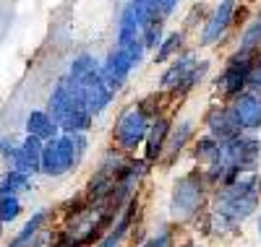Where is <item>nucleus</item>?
Here are the masks:
<instances>
[{"label":"nucleus","instance_id":"nucleus-16","mask_svg":"<svg viewBox=\"0 0 261 247\" xmlns=\"http://www.w3.org/2000/svg\"><path fill=\"white\" fill-rule=\"evenodd\" d=\"M193 128H196L193 120H183V122H178L175 128H170V136H167L165 151H162V156H160L165 164H172V162H175L178 156L183 153L186 143L193 138Z\"/></svg>","mask_w":261,"mask_h":247},{"label":"nucleus","instance_id":"nucleus-26","mask_svg":"<svg viewBox=\"0 0 261 247\" xmlns=\"http://www.w3.org/2000/svg\"><path fill=\"white\" fill-rule=\"evenodd\" d=\"M157 8H160V16H162V18H167V16L175 13L178 0H157Z\"/></svg>","mask_w":261,"mask_h":247},{"label":"nucleus","instance_id":"nucleus-20","mask_svg":"<svg viewBox=\"0 0 261 247\" xmlns=\"http://www.w3.org/2000/svg\"><path fill=\"white\" fill-rule=\"evenodd\" d=\"M220 148H222V141H217L214 136L204 133V136L196 141V148H193V156L199 164H212L217 156H220Z\"/></svg>","mask_w":261,"mask_h":247},{"label":"nucleus","instance_id":"nucleus-27","mask_svg":"<svg viewBox=\"0 0 261 247\" xmlns=\"http://www.w3.org/2000/svg\"><path fill=\"white\" fill-rule=\"evenodd\" d=\"M128 3H134V6H141V8H146V11H151V13H157V16H160L157 0H128ZM160 18H162V16H160Z\"/></svg>","mask_w":261,"mask_h":247},{"label":"nucleus","instance_id":"nucleus-3","mask_svg":"<svg viewBox=\"0 0 261 247\" xmlns=\"http://www.w3.org/2000/svg\"><path fill=\"white\" fill-rule=\"evenodd\" d=\"M86 153V133H60L58 138L45 141L42 146L39 174L63 177L79 167Z\"/></svg>","mask_w":261,"mask_h":247},{"label":"nucleus","instance_id":"nucleus-15","mask_svg":"<svg viewBox=\"0 0 261 247\" xmlns=\"http://www.w3.org/2000/svg\"><path fill=\"white\" fill-rule=\"evenodd\" d=\"M170 120L167 117H154L149 122V130H146V138H144V159L149 164L160 162V156L165 151V143H167V136H170Z\"/></svg>","mask_w":261,"mask_h":247},{"label":"nucleus","instance_id":"nucleus-17","mask_svg":"<svg viewBox=\"0 0 261 247\" xmlns=\"http://www.w3.org/2000/svg\"><path fill=\"white\" fill-rule=\"evenodd\" d=\"M24 130L29 133V136L39 138V141H53V138L60 136V128H58V122L53 120V115L47 109H32L27 115Z\"/></svg>","mask_w":261,"mask_h":247},{"label":"nucleus","instance_id":"nucleus-8","mask_svg":"<svg viewBox=\"0 0 261 247\" xmlns=\"http://www.w3.org/2000/svg\"><path fill=\"white\" fill-rule=\"evenodd\" d=\"M253 60H256V55L235 50L230 55V60L225 63L220 78H217V91H220L222 97H227V99H232L235 94H241L243 88H246V81H248Z\"/></svg>","mask_w":261,"mask_h":247},{"label":"nucleus","instance_id":"nucleus-9","mask_svg":"<svg viewBox=\"0 0 261 247\" xmlns=\"http://www.w3.org/2000/svg\"><path fill=\"white\" fill-rule=\"evenodd\" d=\"M136 65H134V60H130L118 44L107 52V57H105V63H99V76H102V81L113 88V91H118V88H123L125 86V81H128V76H130V71H134Z\"/></svg>","mask_w":261,"mask_h":247},{"label":"nucleus","instance_id":"nucleus-5","mask_svg":"<svg viewBox=\"0 0 261 247\" xmlns=\"http://www.w3.org/2000/svg\"><path fill=\"white\" fill-rule=\"evenodd\" d=\"M209 63H199L193 52L186 55H175L170 60L167 71L160 78V88L162 91H178V94H188L196 83H201V78L206 76Z\"/></svg>","mask_w":261,"mask_h":247},{"label":"nucleus","instance_id":"nucleus-24","mask_svg":"<svg viewBox=\"0 0 261 247\" xmlns=\"http://www.w3.org/2000/svg\"><path fill=\"white\" fill-rule=\"evenodd\" d=\"M21 216V200L18 195H0V221L11 224Z\"/></svg>","mask_w":261,"mask_h":247},{"label":"nucleus","instance_id":"nucleus-11","mask_svg":"<svg viewBox=\"0 0 261 247\" xmlns=\"http://www.w3.org/2000/svg\"><path fill=\"white\" fill-rule=\"evenodd\" d=\"M230 109L241 125V130H261V97L243 88L241 94H235L230 102Z\"/></svg>","mask_w":261,"mask_h":247},{"label":"nucleus","instance_id":"nucleus-18","mask_svg":"<svg viewBox=\"0 0 261 247\" xmlns=\"http://www.w3.org/2000/svg\"><path fill=\"white\" fill-rule=\"evenodd\" d=\"M94 73H99L97 57H92V55H79V57L71 63V68H68V73H65V78L73 81V83H81V81H86V78L94 76Z\"/></svg>","mask_w":261,"mask_h":247},{"label":"nucleus","instance_id":"nucleus-1","mask_svg":"<svg viewBox=\"0 0 261 247\" xmlns=\"http://www.w3.org/2000/svg\"><path fill=\"white\" fill-rule=\"evenodd\" d=\"M261 203V174L246 172L230 185L214 190V206L209 216V232L212 234H230L248 221Z\"/></svg>","mask_w":261,"mask_h":247},{"label":"nucleus","instance_id":"nucleus-19","mask_svg":"<svg viewBox=\"0 0 261 247\" xmlns=\"http://www.w3.org/2000/svg\"><path fill=\"white\" fill-rule=\"evenodd\" d=\"M32 188V174L18 172L11 167V172L3 174V182H0V195H18Z\"/></svg>","mask_w":261,"mask_h":247},{"label":"nucleus","instance_id":"nucleus-28","mask_svg":"<svg viewBox=\"0 0 261 247\" xmlns=\"http://www.w3.org/2000/svg\"><path fill=\"white\" fill-rule=\"evenodd\" d=\"M256 232H258V239H261V213H258V219H256Z\"/></svg>","mask_w":261,"mask_h":247},{"label":"nucleus","instance_id":"nucleus-4","mask_svg":"<svg viewBox=\"0 0 261 247\" xmlns=\"http://www.w3.org/2000/svg\"><path fill=\"white\" fill-rule=\"evenodd\" d=\"M206 182L204 174L199 169L186 172L175 179L172 185V195H170V216L175 221H188L199 213L206 203Z\"/></svg>","mask_w":261,"mask_h":247},{"label":"nucleus","instance_id":"nucleus-22","mask_svg":"<svg viewBox=\"0 0 261 247\" xmlns=\"http://www.w3.org/2000/svg\"><path fill=\"white\" fill-rule=\"evenodd\" d=\"M180 50H183V34L172 32V34L162 37L160 47L154 50V63H170L175 55H180Z\"/></svg>","mask_w":261,"mask_h":247},{"label":"nucleus","instance_id":"nucleus-10","mask_svg":"<svg viewBox=\"0 0 261 247\" xmlns=\"http://www.w3.org/2000/svg\"><path fill=\"white\" fill-rule=\"evenodd\" d=\"M235 3H238V0H220V3H217V8L212 11V16L204 21L201 47H212V44H217V42L225 37V32L232 24V16H235Z\"/></svg>","mask_w":261,"mask_h":247},{"label":"nucleus","instance_id":"nucleus-21","mask_svg":"<svg viewBox=\"0 0 261 247\" xmlns=\"http://www.w3.org/2000/svg\"><path fill=\"white\" fill-rule=\"evenodd\" d=\"M238 50L248 52V55H258V52H261V13L243 29V34H241V47H238Z\"/></svg>","mask_w":261,"mask_h":247},{"label":"nucleus","instance_id":"nucleus-6","mask_svg":"<svg viewBox=\"0 0 261 247\" xmlns=\"http://www.w3.org/2000/svg\"><path fill=\"white\" fill-rule=\"evenodd\" d=\"M220 156L238 172V174H246V172H256L261 164V141L248 130H241L238 136H232L230 141L222 143Z\"/></svg>","mask_w":261,"mask_h":247},{"label":"nucleus","instance_id":"nucleus-13","mask_svg":"<svg viewBox=\"0 0 261 247\" xmlns=\"http://www.w3.org/2000/svg\"><path fill=\"white\" fill-rule=\"evenodd\" d=\"M204 128H206L209 136H214L217 141H222V143L241 133V125H238L230 104H214V107H209V112L204 115Z\"/></svg>","mask_w":261,"mask_h":247},{"label":"nucleus","instance_id":"nucleus-23","mask_svg":"<svg viewBox=\"0 0 261 247\" xmlns=\"http://www.w3.org/2000/svg\"><path fill=\"white\" fill-rule=\"evenodd\" d=\"M165 32H162V18H151L146 21V24L141 26V42L146 50H157L160 42H162Z\"/></svg>","mask_w":261,"mask_h":247},{"label":"nucleus","instance_id":"nucleus-12","mask_svg":"<svg viewBox=\"0 0 261 247\" xmlns=\"http://www.w3.org/2000/svg\"><path fill=\"white\" fill-rule=\"evenodd\" d=\"M73 83V81H71ZM79 86V91H81V99H84V104H86V109L92 112V117H97V115H102V112L110 107V102H113V97H115V91L110 86H107L105 81H102V76L99 73H94V76H89L86 81H81V83H76Z\"/></svg>","mask_w":261,"mask_h":247},{"label":"nucleus","instance_id":"nucleus-25","mask_svg":"<svg viewBox=\"0 0 261 247\" xmlns=\"http://www.w3.org/2000/svg\"><path fill=\"white\" fill-rule=\"evenodd\" d=\"M172 244V234L165 229V232H160L157 237H151V239H146L141 247H170Z\"/></svg>","mask_w":261,"mask_h":247},{"label":"nucleus","instance_id":"nucleus-2","mask_svg":"<svg viewBox=\"0 0 261 247\" xmlns=\"http://www.w3.org/2000/svg\"><path fill=\"white\" fill-rule=\"evenodd\" d=\"M47 112L58 122L60 133H86L92 128V122H94L92 112L86 109V104L81 99L79 86L71 83L65 76L53 88V94L47 99Z\"/></svg>","mask_w":261,"mask_h":247},{"label":"nucleus","instance_id":"nucleus-29","mask_svg":"<svg viewBox=\"0 0 261 247\" xmlns=\"http://www.w3.org/2000/svg\"><path fill=\"white\" fill-rule=\"evenodd\" d=\"M0 237H3V221H0Z\"/></svg>","mask_w":261,"mask_h":247},{"label":"nucleus","instance_id":"nucleus-14","mask_svg":"<svg viewBox=\"0 0 261 247\" xmlns=\"http://www.w3.org/2000/svg\"><path fill=\"white\" fill-rule=\"evenodd\" d=\"M42 146L45 141H39L34 136H27L21 138V143L16 146V153H13V162L11 167L18 169V172H27V174H39V162H42Z\"/></svg>","mask_w":261,"mask_h":247},{"label":"nucleus","instance_id":"nucleus-7","mask_svg":"<svg viewBox=\"0 0 261 247\" xmlns=\"http://www.w3.org/2000/svg\"><path fill=\"white\" fill-rule=\"evenodd\" d=\"M149 115L144 112L141 104H130L120 112V117L115 120V143L125 151V153H134L144 138H146V130H149Z\"/></svg>","mask_w":261,"mask_h":247},{"label":"nucleus","instance_id":"nucleus-30","mask_svg":"<svg viewBox=\"0 0 261 247\" xmlns=\"http://www.w3.org/2000/svg\"><path fill=\"white\" fill-rule=\"evenodd\" d=\"M183 247H199V244H183Z\"/></svg>","mask_w":261,"mask_h":247}]
</instances>
